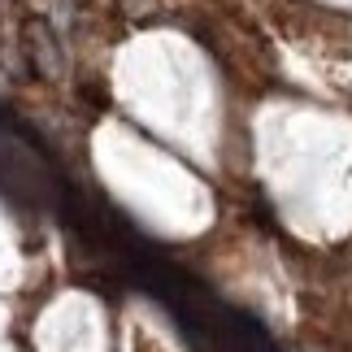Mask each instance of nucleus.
<instances>
[{
	"label": "nucleus",
	"instance_id": "nucleus-1",
	"mask_svg": "<svg viewBox=\"0 0 352 352\" xmlns=\"http://www.w3.org/2000/svg\"><path fill=\"white\" fill-rule=\"evenodd\" d=\"M18 44H22V61H26L31 78H39V83H65V74H70V48H65V35L57 31L52 18L26 9L18 22Z\"/></svg>",
	"mask_w": 352,
	"mask_h": 352
}]
</instances>
